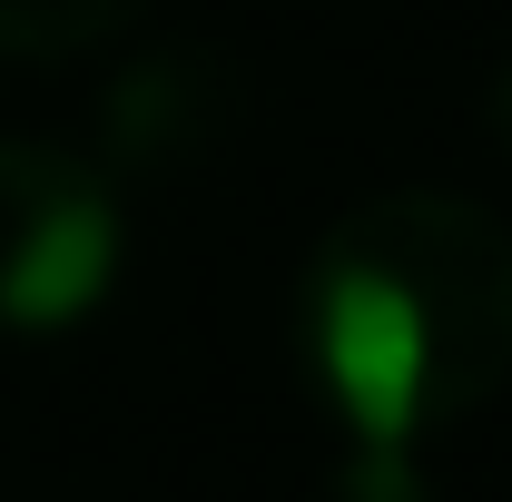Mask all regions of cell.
<instances>
[{
  "instance_id": "obj_4",
  "label": "cell",
  "mask_w": 512,
  "mask_h": 502,
  "mask_svg": "<svg viewBox=\"0 0 512 502\" xmlns=\"http://www.w3.org/2000/svg\"><path fill=\"white\" fill-rule=\"evenodd\" d=\"M316 502H434V483H424L414 443H355L316 483Z\"/></svg>"
},
{
  "instance_id": "obj_1",
  "label": "cell",
  "mask_w": 512,
  "mask_h": 502,
  "mask_svg": "<svg viewBox=\"0 0 512 502\" xmlns=\"http://www.w3.org/2000/svg\"><path fill=\"white\" fill-rule=\"evenodd\" d=\"M306 375L355 443H424L512 384V217L463 188L355 197L296 286Z\"/></svg>"
},
{
  "instance_id": "obj_3",
  "label": "cell",
  "mask_w": 512,
  "mask_h": 502,
  "mask_svg": "<svg viewBox=\"0 0 512 502\" xmlns=\"http://www.w3.org/2000/svg\"><path fill=\"white\" fill-rule=\"evenodd\" d=\"M148 10L158 0H0V60H89Z\"/></svg>"
},
{
  "instance_id": "obj_2",
  "label": "cell",
  "mask_w": 512,
  "mask_h": 502,
  "mask_svg": "<svg viewBox=\"0 0 512 502\" xmlns=\"http://www.w3.org/2000/svg\"><path fill=\"white\" fill-rule=\"evenodd\" d=\"M119 188L40 138H0V335H69L119 286Z\"/></svg>"
},
{
  "instance_id": "obj_5",
  "label": "cell",
  "mask_w": 512,
  "mask_h": 502,
  "mask_svg": "<svg viewBox=\"0 0 512 502\" xmlns=\"http://www.w3.org/2000/svg\"><path fill=\"white\" fill-rule=\"evenodd\" d=\"M483 128H493V138H503V148H512V69H503V79H493V99H483Z\"/></svg>"
}]
</instances>
